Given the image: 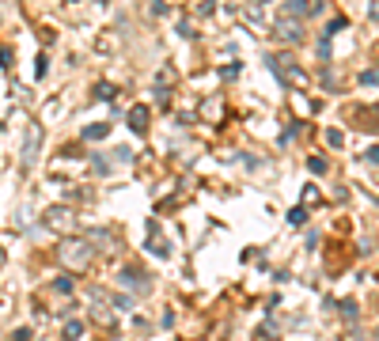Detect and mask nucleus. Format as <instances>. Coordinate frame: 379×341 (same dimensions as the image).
I'll return each mask as SVG.
<instances>
[{
    "label": "nucleus",
    "mask_w": 379,
    "mask_h": 341,
    "mask_svg": "<svg viewBox=\"0 0 379 341\" xmlns=\"http://www.w3.org/2000/svg\"><path fill=\"white\" fill-rule=\"evenodd\" d=\"M39 144H42V129L39 122L27 125V141H23V171L34 167V160H39Z\"/></svg>",
    "instance_id": "7ed1b4c3"
},
{
    "label": "nucleus",
    "mask_w": 379,
    "mask_h": 341,
    "mask_svg": "<svg viewBox=\"0 0 379 341\" xmlns=\"http://www.w3.org/2000/svg\"><path fill=\"white\" fill-rule=\"evenodd\" d=\"M277 34H281L284 42H300L303 39V23L292 20V15H277Z\"/></svg>",
    "instance_id": "20e7f679"
},
{
    "label": "nucleus",
    "mask_w": 379,
    "mask_h": 341,
    "mask_svg": "<svg viewBox=\"0 0 379 341\" xmlns=\"http://www.w3.org/2000/svg\"><path fill=\"white\" fill-rule=\"evenodd\" d=\"M106 133H110V125H106V122H95V125L84 129V141H103Z\"/></svg>",
    "instance_id": "9b49d317"
},
{
    "label": "nucleus",
    "mask_w": 379,
    "mask_h": 341,
    "mask_svg": "<svg viewBox=\"0 0 379 341\" xmlns=\"http://www.w3.org/2000/svg\"><path fill=\"white\" fill-rule=\"evenodd\" d=\"M148 251L160 254V258H167V254H171V239H163V235H160V224H156V220L148 224Z\"/></svg>",
    "instance_id": "0eeeda50"
},
{
    "label": "nucleus",
    "mask_w": 379,
    "mask_h": 341,
    "mask_svg": "<svg viewBox=\"0 0 379 341\" xmlns=\"http://www.w3.org/2000/svg\"><path fill=\"white\" fill-rule=\"evenodd\" d=\"M308 167L315 171V174H322V171H326V160H322V155H311V160H308Z\"/></svg>",
    "instance_id": "4468645a"
},
{
    "label": "nucleus",
    "mask_w": 379,
    "mask_h": 341,
    "mask_svg": "<svg viewBox=\"0 0 379 341\" xmlns=\"http://www.w3.org/2000/svg\"><path fill=\"white\" fill-rule=\"evenodd\" d=\"M12 341H31V330H27V326H20V330L12 334Z\"/></svg>",
    "instance_id": "a211bd4d"
},
{
    "label": "nucleus",
    "mask_w": 379,
    "mask_h": 341,
    "mask_svg": "<svg viewBox=\"0 0 379 341\" xmlns=\"http://www.w3.org/2000/svg\"><path fill=\"white\" fill-rule=\"evenodd\" d=\"M122 281L129 284V288H141V292H148L144 270H137V265H125V270H122Z\"/></svg>",
    "instance_id": "1a4fd4ad"
},
{
    "label": "nucleus",
    "mask_w": 379,
    "mask_h": 341,
    "mask_svg": "<svg viewBox=\"0 0 379 341\" xmlns=\"http://www.w3.org/2000/svg\"><path fill=\"white\" fill-rule=\"evenodd\" d=\"M84 239L91 243V251H95V254H110V251H114V235L103 232V228H91Z\"/></svg>",
    "instance_id": "423d86ee"
},
{
    "label": "nucleus",
    "mask_w": 379,
    "mask_h": 341,
    "mask_svg": "<svg viewBox=\"0 0 379 341\" xmlns=\"http://www.w3.org/2000/svg\"><path fill=\"white\" fill-rule=\"evenodd\" d=\"M148 118H152V114H148V106H144V103H137V106H129L125 122H129V129H133L137 137H144V133H148Z\"/></svg>",
    "instance_id": "39448f33"
},
{
    "label": "nucleus",
    "mask_w": 379,
    "mask_h": 341,
    "mask_svg": "<svg viewBox=\"0 0 379 341\" xmlns=\"http://www.w3.org/2000/svg\"><path fill=\"white\" fill-rule=\"evenodd\" d=\"M57 262L64 265V270H76V273H84L91 270V262H95V251H91V243L84 235H76V239H61V246H57Z\"/></svg>",
    "instance_id": "f257e3e1"
},
{
    "label": "nucleus",
    "mask_w": 379,
    "mask_h": 341,
    "mask_svg": "<svg viewBox=\"0 0 379 341\" xmlns=\"http://www.w3.org/2000/svg\"><path fill=\"white\" fill-rule=\"evenodd\" d=\"M95 99H114V84H99L95 88Z\"/></svg>",
    "instance_id": "2eb2a0df"
},
{
    "label": "nucleus",
    "mask_w": 379,
    "mask_h": 341,
    "mask_svg": "<svg viewBox=\"0 0 379 341\" xmlns=\"http://www.w3.org/2000/svg\"><path fill=\"white\" fill-rule=\"evenodd\" d=\"M311 12H319L315 0H289V4H284V15H292V20H300V15H311Z\"/></svg>",
    "instance_id": "6e6552de"
},
{
    "label": "nucleus",
    "mask_w": 379,
    "mask_h": 341,
    "mask_svg": "<svg viewBox=\"0 0 379 341\" xmlns=\"http://www.w3.org/2000/svg\"><path fill=\"white\" fill-rule=\"evenodd\" d=\"M368 15H372V20H379V4H372V8H368Z\"/></svg>",
    "instance_id": "6ab92c4d"
},
{
    "label": "nucleus",
    "mask_w": 379,
    "mask_h": 341,
    "mask_svg": "<svg viewBox=\"0 0 379 341\" xmlns=\"http://www.w3.org/2000/svg\"><path fill=\"white\" fill-rule=\"evenodd\" d=\"M360 84H379V72H375V69L360 72Z\"/></svg>",
    "instance_id": "f3484780"
},
{
    "label": "nucleus",
    "mask_w": 379,
    "mask_h": 341,
    "mask_svg": "<svg viewBox=\"0 0 379 341\" xmlns=\"http://www.w3.org/2000/svg\"><path fill=\"white\" fill-rule=\"evenodd\" d=\"M326 141L334 144V148H341V144H345V133H341V129H330V133H326Z\"/></svg>",
    "instance_id": "ddd939ff"
},
{
    "label": "nucleus",
    "mask_w": 379,
    "mask_h": 341,
    "mask_svg": "<svg viewBox=\"0 0 379 341\" xmlns=\"http://www.w3.org/2000/svg\"><path fill=\"white\" fill-rule=\"evenodd\" d=\"M0 262H4V254H0Z\"/></svg>",
    "instance_id": "aec40b11"
},
{
    "label": "nucleus",
    "mask_w": 379,
    "mask_h": 341,
    "mask_svg": "<svg viewBox=\"0 0 379 341\" xmlns=\"http://www.w3.org/2000/svg\"><path fill=\"white\" fill-rule=\"evenodd\" d=\"M303 220H308V213H303V209H292V213H289V224H296V228H300Z\"/></svg>",
    "instance_id": "dca6fc26"
},
{
    "label": "nucleus",
    "mask_w": 379,
    "mask_h": 341,
    "mask_svg": "<svg viewBox=\"0 0 379 341\" xmlns=\"http://www.w3.org/2000/svg\"><path fill=\"white\" fill-rule=\"evenodd\" d=\"M80 337H84V322L69 319V322H64V341H80Z\"/></svg>",
    "instance_id": "9d476101"
},
{
    "label": "nucleus",
    "mask_w": 379,
    "mask_h": 341,
    "mask_svg": "<svg viewBox=\"0 0 379 341\" xmlns=\"http://www.w3.org/2000/svg\"><path fill=\"white\" fill-rule=\"evenodd\" d=\"M91 315H95V322H103V326H106V322H114V311H110L106 303H95V311H91Z\"/></svg>",
    "instance_id": "f8f14e48"
},
{
    "label": "nucleus",
    "mask_w": 379,
    "mask_h": 341,
    "mask_svg": "<svg viewBox=\"0 0 379 341\" xmlns=\"http://www.w3.org/2000/svg\"><path fill=\"white\" fill-rule=\"evenodd\" d=\"M42 224L50 228V232L69 239L72 232H76V213H72L69 205H50V209H46V216H42Z\"/></svg>",
    "instance_id": "f03ea898"
}]
</instances>
